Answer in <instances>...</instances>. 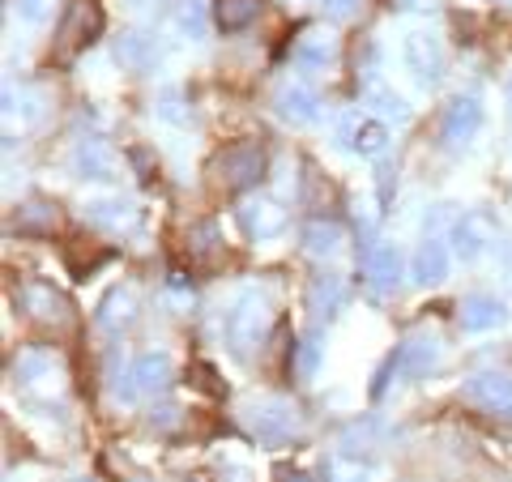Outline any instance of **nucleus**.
Returning a JSON list of instances; mask_svg holds the SVG:
<instances>
[{
    "label": "nucleus",
    "mask_w": 512,
    "mask_h": 482,
    "mask_svg": "<svg viewBox=\"0 0 512 482\" xmlns=\"http://www.w3.org/2000/svg\"><path fill=\"white\" fill-rule=\"evenodd\" d=\"M269 329H274V303H269L261 291H244L231 303V312H227V346L235 350L239 359H248L252 350H261Z\"/></svg>",
    "instance_id": "1"
},
{
    "label": "nucleus",
    "mask_w": 512,
    "mask_h": 482,
    "mask_svg": "<svg viewBox=\"0 0 512 482\" xmlns=\"http://www.w3.org/2000/svg\"><path fill=\"white\" fill-rule=\"evenodd\" d=\"M13 380L22 384V389L30 397H64V389H69V372H64V359L56 355V350L47 346H26L18 350V359H13Z\"/></svg>",
    "instance_id": "2"
},
{
    "label": "nucleus",
    "mask_w": 512,
    "mask_h": 482,
    "mask_svg": "<svg viewBox=\"0 0 512 482\" xmlns=\"http://www.w3.org/2000/svg\"><path fill=\"white\" fill-rule=\"evenodd\" d=\"M265 163H269V154L261 141H231V146H222L214 158H210V175L222 184V188H231V192H244L252 184H261V175H265Z\"/></svg>",
    "instance_id": "3"
},
{
    "label": "nucleus",
    "mask_w": 512,
    "mask_h": 482,
    "mask_svg": "<svg viewBox=\"0 0 512 482\" xmlns=\"http://www.w3.org/2000/svg\"><path fill=\"white\" fill-rule=\"evenodd\" d=\"M103 26H107V18H103L99 0H73L60 18V30H56V56L69 60L73 52H82V47H90L94 39H103Z\"/></svg>",
    "instance_id": "4"
},
{
    "label": "nucleus",
    "mask_w": 512,
    "mask_h": 482,
    "mask_svg": "<svg viewBox=\"0 0 512 482\" xmlns=\"http://www.w3.org/2000/svg\"><path fill=\"white\" fill-rule=\"evenodd\" d=\"M248 427H252V436L261 444H291L303 431V419H299V410L291 406V401L261 397V401H252L248 406Z\"/></svg>",
    "instance_id": "5"
},
{
    "label": "nucleus",
    "mask_w": 512,
    "mask_h": 482,
    "mask_svg": "<svg viewBox=\"0 0 512 482\" xmlns=\"http://www.w3.org/2000/svg\"><path fill=\"white\" fill-rule=\"evenodd\" d=\"M171 380H175V363H171L167 350H146V355H137V359H133V367H128L124 384H116V397H120V401L154 397V393H163Z\"/></svg>",
    "instance_id": "6"
},
{
    "label": "nucleus",
    "mask_w": 512,
    "mask_h": 482,
    "mask_svg": "<svg viewBox=\"0 0 512 482\" xmlns=\"http://www.w3.org/2000/svg\"><path fill=\"white\" fill-rule=\"evenodd\" d=\"M18 308H22L30 320H39V325H47V329H69V325H73V303L64 299L52 282H43V278L22 282V291H18Z\"/></svg>",
    "instance_id": "7"
},
{
    "label": "nucleus",
    "mask_w": 512,
    "mask_h": 482,
    "mask_svg": "<svg viewBox=\"0 0 512 482\" xmlns=\"http://www.w3.org/2000/svg\"><path fill=\"white\" fill-rule=\"evenodd\" d=\"M338 141L359 158H380L384 150H389V128H384L380 120H372V116H363V111H342Z\"/></svg>",
    "instance_id": "8"
},
{
    "label": "nucleus",
    "mask_w": 512,
    "mask_h": 482,
    "mask_svg": "<svg viewBox=\"0 0 512 482\" xmlns=\"http://www.w3.org/2000/svg\"><path fill=\"white\" fill-rule=\"evenodd\" d=\"M436 363H440V346L431 342V337H410V342L397 346V355L384 363V372H380V380H376V393H384L389 376H397V372H406V376H427Z\"/></svg>",
    "instance_id": "9"
},
{
    "label": "nucleus",
    "mask_w": 512,
    "mask_h": 482,
    "mask_svg": "<svg viewBox=\"0 0 512 482\" xmlns=\"http://www.w3.org/2000/svg\"><path fill=\"white\" fill-rule=\"evenodd\" d=\"M483 128V103L474 99V94H457L453 103L444 107V120H440V137L444 146H470L474 133Z\"/></svg>",
    "instance_id": "10"
},
{
    "label": "nucleus",
    "mask_w": 512,
    "mask_h": 482,
    "mask_svg": "<svg viewBox=\"0 0 512 482\" xmlns=\"http://www.w3.org/2000/svg\"><path fill=\"white\" fill-rule=\"evenodd\" d=\"M495 244V218L483 214V210H470L453 222V252L461 261H474V256H483L487 248Z\"/></svg>",
    "instance_id": "11"
},
{
    "label": "nucleus",
    "mask_w": 512,
    "mask_h": 482,
    "mask_svg": "<svg viewBox=\"0 0 512 482\" xmlns=\"http://www.w3.org/2000/svg\"><path fill=\"white\" fill-rule=\"evenodd\" d=\"M466 397L474 401V406H483L487 414H495V419H508L512 423V376H504V372L470 376Z\"/></svg>",
    "instance_id": "12"
},
{
    "label": "nucleus",
    "mask_w": 512,
    "mask_h": 482,
    "mask_svg": "<svg viewBox=\"0 0 512 482\" xmlns=\"http://www.w3.org/2000/svg\"><path fill=\"white\" fill-rule=\"evenodd\" d=\"M73 167L82 180H120V158L99 137H82L73 150Z\"/></svg>",
    "instance_id": "13"
},
{
    "label": "nucleus",
    "mask_w": 512,
    "mask_h": 482,
    "mask_svg": "<svg viewBox=\"0 0 512 482\" xmlns=\"http://www.w3.org/2000/svg\"><path fill=\"white\" fill-rule=\"evenodd\" d=\"M363 273L380 295H393L402 286V252L393 244H367L363 248Z\"/></svg>",
    "instance_id": "14"
},
{
    "label": "nucleus",
    "mask_w": 512,
    "mask_h": 482,
    "mask_svg": "<svg viewBox=\"0 0 512 482\" xmlns=\"http://www.w3.org/2000/svg\"><path fill=\"white\" fill-rule=\"evenodd\" d=\"M402 56H406L410 73L419 77L423 86L440 82V73H444V52H440V43L431 39V35H423V30H414V35H406V43H402Z\"/></svg>",
    "instance_id": "15"
},
{
    "label": "nucleus",
    "mask_w": 512,
    "mask_h": 482,
    "mask_svg": "<svg viewBox=\"0 0 512 482\" xmlns=\"http://www.w3.org/2000/svg\"><path fill=\"white\" fill-rule=\"evenodd\" d=\"M239 222H244V231L252 239H278L286 231V210L269 197H248L239 205Z\"/></svg>",
    "instance_id": "16"
},
{
    "label": "nucleus",
    "mask_w": 512,
    "mask_h": 482,
    "mask_svg": "<svg viewBox=\"0 0 512 482\" xmlns=\"http://www.w3.org/2000/svg\"><path fill=\"white\" fill-rule=\"evenodd\" d=\"M274 107H278V116H282L286 124H312V120L320 116L316 90L303 86V82H282L278 94H274Z\"/></svg>",
    "instance_id": "17"
},
{
    "label": "nucleus",
    "mask_w": 512,
    "mask_h": 482,
    "mask_svg": "<svg viewBox=\"0 0 512 482\" xmlns=\"http://www.w3.org/2000/svg\"><path fill=\"white\" fill-rule=\"evenodd\" d=\"M86 222H90V227H99V231H133L141 222V210L133 201H120V197L90 201L86 205Z\"/></svg>",
    "instance_id": "18"
},
{
    "label": "nucleus",
    "mask_w": 512,
    "mask_h": 482,
    "mask_svg": "<svg viewBox=\"0 0 512 482\" xmlns=\"http://www.w3.org/2000/svg\"><path fill=\"white\" fill-rule=\"evenodd\" d=\"M342 303H346V286L338 273H316L308 282V312L316 320H333L342 312Z\"/></svg>",
    "instance_id": "19"
},
{
    "label": "nucleus",
    "mask_w": 512,
    "mask_h": 482,
    "mask_svg": "<svg viewBox=\"0 0 512 482\" xmlns=\"http://www.w3.org/2000/svg\"><path fill=\"white\" fill-rule=\"evenodd\" d=\"M43 116V99L35 90H26V86H5V137H13V128L18 133H26L30 124H39Z\"/></svg>",
    "instance_id": "20"
},
{
    "label": "nucleus",
    "mask_w": 512,
    "mask_h": 482,
    "mask_svg": "<svg viewBox=\"0 0 512 482\" xmlns=\"http://www.w3.org/2000/svg\"><path fill=\"white\" fill-rule=\"evenodd\" d=\"M461 325L470 333L500 329V325H508V308L495 295H470V299H461Z\"/></svg>",
    "instance_id": "21"
},
{
    "label": "nucleus",
    "mask_w": 512,
    "mask_h": 482,
    "mask_svg": "<svg viewBox=\"0 0 512 482\" xmlns=\"http://www.w3.org/2000/svg\"><path fill=\"white\" fill-rule=\"evenodd\" d=\"M137 308H141V303H137L133 286H111V291L103 295L99 316H94V320H99L103 329H124V325H133V320H137Z\"/></svg>",
    "instance_id": "22"
},
{
    "label": "nucleus",
    "mask_w": 512,
    "mask_h": 482,
    "mask_svg": "<svg viewBox=\"0 0 512 482\" xmlns=\"http://www.w3.org/2000/svg\"><path fill=\"white\" fill-rule=\"evenodd\" d=\"M410 278L419 286H436L448 278V248L440 239H423L419 244V252H414V261H410Z\"/></svg>",
    "instance_id": "23"
},
{
    "label": "nucleus",
    "mask_w": 512,
    "mask_h": 482,
    "mask_svg": "<svg viewBox=\"0 0 512 482\" xmlns=\"http://www.w3.org/2000/svg\"><path fill=\"white\" fill-rule=\"evenodd\" d=\"M158 43H154V35H141V30H133V35H120L116 39V60L124 64L128 73H146V69H154L158 64Z\"/></svg>",
    "instance_id": "24"
},
{
    "label": "nucleus",
    "mask_w": 512,
    "mask_h": 482,
    "mask_svg": "<svg viewBox=\"0 0 512 482\" xmlns=\"http://www.w3.org/2000/svg\"><path fill=\"white\" fill-rule=\"evenodd\" d=\"M256 18H261V0H214V22L222 35H235Z\"/></svg>",
    "instance_id": "25"
},
{
    "label": "nucleus",
    "mask_w": 512,
    "mask_h": 482,
    "mask_svg": "<svg viewBox=\"0 0 512 482\" xmlns=\"http://www.w3.org/2000/svg\"><path fill=\"white\" fill-rule=\"evenodd\" d=\"M295 60L303 69H325V64L338 60V43H333V35H325V30H308V35L295 43Z\"/></svg>",
    "instance_id": "26"
},
{
    "label": "nucleus",
    "mask_w": 512,
    "mask_h": 482,
    "mask_svg": "<svg viewBox=\"0 0 512 482\" xmlns=\"http://www.w3.org/2000/svg\"><path fill=\"white\" fill-rule=\"evenodd\" d=\"M342 227L333 218H312L308 227H303V248H308V256H333L342 248Z\"/></svg>",
    "instance_id": "27"
},
{
    "label": "nucleus",
    "mask_w": 512,
    "mask_h": 482,
    "mask_svg": "<svg viewBox=\"0 0 512 482\" xmlns=\"http://www.w3.org/2000/svg\"><path fill=\"white\" fill-rule=\"evenodd\" d=\"M56 205L52 201H26L22 210H18V222H13V227H18L22 235H47L56 227Z\"/></svg>",
    "instance_id": "28"
},
{
    "label": "nucleus",
    "mask_w": 512,
    "mask_h": 482,
    "mask_svg": "<svg viewBox=\"0 0 512 482\" xmlns=\"http://www.w3.org/2000/svg\"><path fill=\"white\" fill-rule=\"evenodd\" d=\"M325 478L329 482H376V474L359 461V453H333L325 465Z\"/></svg>",
    "instance_id": "29"
},
{
    "label": "nucleus",
    "mask_w": 512,
    "mask_h": 482,
    "mask_svg": "<svg viewBox=\"0 0 512 482\" xmlns=\"http://www.w3.org/2000/svg\"><path fill=\"white\" fill-rule=\"evenodd\" d=\"M218 252H222V235H218L214 222H201V227L188 231V261L205 265V261H214Z\"/></svg>",
    "instance_id": "30"
},
{
    "label": "nucleus",
    "mask_w": 512,
    "mask_h": 482,
    "mask_svg": "<svg viewBox=\"0 0 512 482\" xmlns=\"http://www.w3.org/2000/svg\"><path fill=\"white\" fill-rule=\"evenodd\" d=\"M367 103H372L380 116H393V120H410V107L402 94H393L389 86H367Z\"/></svg>",
    "instance_id": "31"
},
{
    "label": "nucleus",
    "mask_w": 512,
    "mask_h": 482,
    "mask_svg": "<svg viewBox=\"0 0 512 482\" xmlns=\"http://www.w3.org/2000/svg\"><path fill=\"white\" fill-rule=\"evenodd\" d=\"M180 26L188 30L192 39L205 30V9H201V0H184V9H180Z\"/></svg>",
    "instance_id": "32"
},
{
    "label": "nucleus",
    "mask_w": 512,
    "mask_h": 482,
    "mask_svg": "<svg viewBox=\"0 0 512 482\" xmlns=\"http://www.w3.org/2000/svg\"><path fill=\"white\" fill-rule=\"evenodd\" d=\"M18 9H22L26 22H43L47 9H52V0H18Z\"/></svg>",
    "instance_id": "33"
},
{
    "label": "nucleus",
    "mask_w": 512,
    "mask_h": 482,
    "mask_svg": "<svg viewBox=\"0 0 512 482\" xmlns=\"http://www.w3.org/2000/svg\"><path fill=\"white\" fill-rule=\"evenodd\" d=\"M175 423H180V410H175V406H158L150 414V427H158V431H171Z\"/></svg>",
    "instance_id": "34"
},
{
    "label": "nucleus",
    "mask_w": 512,
    "mask_h": 482,
    "mask_svg": "<svg viewBox=\"0 0 512 482\" xmlns=\"http://www.w3.org/2000/svg\"><path fill=\"white\" fill-rule=\"evenodd\" d=\"M316 355H320V346H316V337H308L303 350H299V367H303V372H312V367H316Z\"/></svg>",
    "instance_id": "35"
},
{
    "label": "nucleus",
    "mask_w": 512,
    "mask_h": 482,
    "mask_svg": "<svg viewBox=\"0 0 512 482\" xmlns=\"http://www.w3.org/2000/svg\"><path fill=\"white\" fill-rule=\"evenodd\" d=\"M359 0H325V9H329V18H350L355 13Z\"/></svg>",
    "instance_id": "36"
},
{
    "label": "nucleus",
    "mask_w": 512,
    "mask_h": 482,
    "mask_svg": "<svg viewBox=\"0 0 512 482\" xmlns=\"http://www.w3.org/2000/svg\"><path fill=\"white\" fill-rule=\"evenodd\" d=\"M274 482H312V478L303 474V470H295V465H282V470L274 474Z\"/></svg>",
    "instance_id": "37"
},
{
    "label": "nucleus",
    "mask_w": 512,
    "mask_h": 482,
    "mask_svg": "<svg viewBox=\"0 0 512 482\" xmlns=\"http://www.w3.org/2000/svg\"><path fill=\"white\" fill-rule=\"evenodd\" d=\"M393 5H402V9H436V0H393Z\"/></svg>",
    "instance_id": "38"
},
{
    "label": "nucleus",
    "mask_w": 512,
    "mask_h": 482,
    "mask_svg": "<svg viewBox=\"0 0 512 482\" xmlns=\"http://www.w3.org/2000/svg\"><path fill=\"white\" fill-rule=\"evenodd\" d=\"M504 273H508V282H512V248H508V256H504Z\"/></svg>",
    "instance_id": "39"
},
{
    "label": "nucleus",
    "mask_w": 512,
    "mask_h": 482,
    "mask_svg": "<svg viewBox=\"0 0 512 482\" xmlns=\"http://www.w3.org/2000/svg\"><path fill=\"white\" fill-rule=\"evenodd\" d=\"M77 482H90V478H77Z\"/></svg>",
    "instance_id": "40"
},
{
    "label": "nucleus",
    "mask_w": 512,
    "mask_h": 482,
    "mask_svg": "<svg viewBox=\"0 0 512 482\" xmlns=\"http://www.w3.org/2000/svg\"><path fill=\"white\" fill-rule=\"evenodd\" d=\"M508 99H512V86H508Z\"/></svg>",
    "instance_id": "41"
},
{
    "label": "nucleus",
    "mask_w": 512,
    "mask_h": 482,
    "mask_svg": "<svg viewBox=\"0 0 512 482\" xmlns=\"http://www.w3.org/2000/svg\"><path fill=\"white\" fill-rule=\"evenodd\" d=\"M137 482H146V478H137Z\"/></svg>",
    "instance_id": "42"
}]
</instances>
